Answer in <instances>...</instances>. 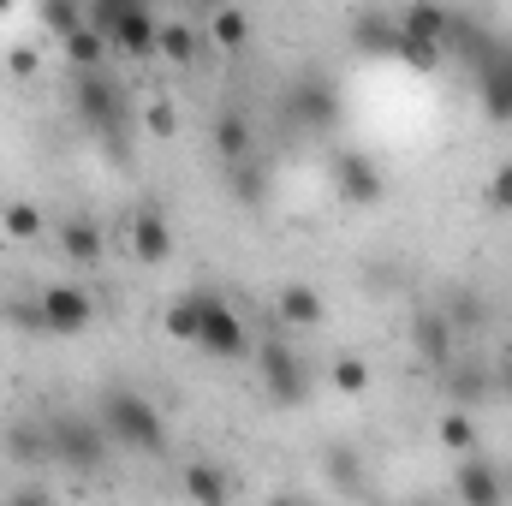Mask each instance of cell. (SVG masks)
<instances>
[{"instance_id":"obj_8","label":"cell","mask_w":512,"mask_h":506,"mask_svg":"<svg viewBox=\"0 0 512 506\" xmlns=\"http://www.w3.org/2000/svg\"><path fill=\"white\" fill-rule=\"evenodd\" d=\"M453 495L459 506H507V471L483 453H465L453 471Z\"/></svg>"},{"instance_id":"obj_16","label":"cell","mask_w":512,"mask_h":506,"mask_svg":"<svg viewBox=\"0 0 512 506\" xmlns=\"http://www.w3.org/2000/svg\"><path fill=\"white\" fill-rule=\"evenodd\" d=\"M185 495L197 506H227L233 501V483H227L221 465H203V459H197V465H185Z\"/></svg>"},{"instance_id":"obj_33","label":"cell","mask_w":512,"mask_h":506,"mask_svg":"<svg viewBox=\"0 0 512 506\" xmlns=\"http://www.w3.org/2000/svg\"><path fill=\"white\" fill-rule=\"evenodd\" d=\"M12 322L30 328V334H48V322H42V298H36V304H12Z\"/></svg>"},{"instance_id":"obj_1","label":"cell","mask_w":512,"mask_h":506,"mask_svg":"<svg viewBox=\"0 0 512 506\" xmlns=\"http://www.w3.org/2000/svg\"><path fill=\"white\" fill-rule=\"evenodd\" d=\"M96 423L108 429V441H114V447H131V453H143V459L167 453V423H161V411H155L137 387H108V393H102Z\"/></svg>"},{"instance_id":"obj_3","label":"cell","mask_w":512,"mask_h":506,"mask_svg":"<svg viewBox=\"0 0 512 506\" xmlns=\"http://www.w3.org/2000/svg\"><path fill=\"white\" fill-rule=\"evenodd\" d=\"M251 358H256V381H262V393H268L274 405H304V393H310V364L292 352L286 334H262L251 346Z\"/></svg>"},{"instance_id":"obj_6","label":"cell","mask_w":512,"mask_h":506,"mask_svg":"<svg viewBox=\"0 0 512 506\" xmlns=\"http://www.w3.org/2000/svg\"><path fill=\"white\" fill-rule=\"evenodd\" d=\"M197 346H203L209 358H251L256 334L239 322V310H233L227 298L203 292V334H197Z\"/></svg>"},{"instance_id":"obj_27","label":"cell","mask_w":512,"mask_h":506,"mask_svg":"<svg viewBox=\"0 0 512 506\" xmlns=\"http://www.w3.org/2000/svg\"><path fill=\"white\" fill-rule=\"evenodd\" d=\"M471 441H477V423H471V411H447V417H441V447H453V453H471Z\"/></svg>"},{"instance_id":"obj_25","label":"cell","mask_w":512,"mask_h":506,"mask_svg":"<svg viewBox=\"0 0 512 506\" xmlns=\"http://www.w3.org/2000/svg\"><path fill=\"white\" fill-rule=\"evenodd\" d=\"M328 483L346 489V495H358L364 489V459L352 447H328Z\"/></svg>"},{"instance_id":"obj_29","label":"cell","mask_w":512,"mask_h":506,"mask_svg":"<svg viewBox=\"0 0 512 506\" xmlns=\"http://www.w3.org/2000/svg\"><path fill=\"white\" fill-rule=\"evenodd\" d=\"M334 387L340 393H364L370 387V364L364 358H334Z\"/></svg>"},{"instance_id":"obj_20","label":"cell","mask_w":512,"mask_h":506,"mask_svg":"<svg viewBox=\"0 0 512 506\" xmlns=\"http://www.w3.org/2000/svg\"><path fill=\"white\" fill-rule=\"evenodd\" d=\"M352 36H358V48H399V18L393 12H358L352 18Z\"/></svg>"},{"instance_id":"obj_14","label":"cell","mask_w":512,"mask_h":506,"mask_svg":"<svg viewBox=\"0 0 512 506\" xmlns=\"http://www.w3.org/2000/svg\"><path fill=\"white\" fill-rule=\"evenodd\" d=\"M167 251H173L167 215H161V209H137V215H131V256L155 268V262H167Z\"/></svg>"},{"instance_id":"obj_4","label":"cell","mask_w":512,"mask_h":506,"mask_svg":"<svg viewBox=\"0 0 512 506\" xmlns=\"http://www.w3.org/2000/svg\"><path fill=\"white\" fill-rule=\"evenodd\" d=\"M90 30H96L108 48H120V54H155L161 18H155L149 6H137V0H96V6H90Z\"/></svg>"},{"instance_id":"obj_30","label":"cell","mask_w":512,"mask_h":506,"mask_svg":"<svg viewBox=\"0 0 512 506\" xmlns=\"http://www.w3.org/2000/svg\"><path fill=\"white\" fill-rule=\"evenodd\" d=\"M42 24H48L54 36H78V30H84V12H78V6H60V0H54V6H42Z\"/></svg>"},{"instance_id":"obj_9","label":"cell","mask_w":512,"mask_h":506,"mask_svg":"<svg viewBox=\"0 0 512 506\" xmlns=\"http://www.w3.org/2000/svg\"><path fill=\"white\" fill-rule=\"evenodd\" d=\"M334 191H340L346 203H382L387 179L364 149H340V155H334Z\"/></svg>"},{"instance_id":"obj_32","label":"cell","mask_w":512,"mask_h":506,"mask_svg":"<svg viewBox=\"0 0 512 506\" xmlns=\"http://www.w3.org/2000/svg\"><path fill=\"white\" fill-rule=\"evenodd\" d=\"M6 506H54V495H48L42 483H18V489L6 495Z\"/></svg>"},{"instance_id":"obj_17","label":"cell","mask_w":512,"mask_h":506,"mask_svg":"<svg viewBox=\"0 0 512 506\" xmlns=\"http://www.w3.org/2000/svg\"><path fill=\"white\" fill-rule=\"evenodd\" d=\"M155 48H161L173 66H191V60H197V48H203V36H197L185 18H161V30H155Z\"/></svg>"},{"instance_id":"obj_37","label":"cell","mask_w":512,"mask_h":506,"mask_svg":"<svg viewBox=\"0 0 512 506\" xmlns=\"http://www.w3.org/2000/svg\"><path fill=\"white\" fill-rule=\"evenodd\" d=\"M405 506H429V501H405Z\"/></svg>"},{"instance_id":"obj_7","label":"cell","mask_w":512,"mask_h":506,"mask_svg":"<svg viewBox=\"0 0 512 506\" xmlns=\"http://www.w3.org/2000/svg\"><path fill=\"white\" fill-rule=\"evenodd\" d=\"M477 66V90H483V114L495 126H512V42H483V54L471 60Z\"/></svg>"},{"instance_id":"obj_13","label":"cell","mask_w":512,"mask_h":506,"mask_svg":"<svg viewBox=\"0 0 512 506\" xmlns=\"http://www.w3.org/2000/svg\"><path fill=\"white\" fill-rule=\"evenodd\" d=\"M280 328L286 334H310V328H322V292L316 286H304V280H292V286H280Z\"/></svg>"},{"instance_id":"obj_11","label":"cell","mask_w":512,"mask_h":506,"mask_svg":"<svg viewBox=\"0 0 512 506\" xmlns=\"http://www.w3.org/2000/svg\"><path fill=\"white\" fill-rule=\"evenodd\" d=\"M292 114H298L310 131H334L340 126V96H334V84H328L322 72L298 78V90H292Z\"/></svg>"},{"instance_id":"obj_21","label":"cell","mask_w":512,"mask_h":506,"mask_svg":"<svg viewBox=\"0 0 512 506\" xmlns=\"http://www.w3.org/2000/svg\"><path fill=\"white\" fill-rule=\"evenodd\" d=\"M167 334L197 346V334H203V292H185L179 304H167Z\"/></svg>"},{"instance_id":"obj_26","label":"cell","mask_w":512,"mask_h":506,"mask_svg":"<svg viewBox=\"0 0 512 506\" xmlns=\"http://www.w3.org/2000/svg\"><path fill=\"white\" fill-rule=\"evenodd\" d=\"M0 221H6L12 239H42V209H36V203H6Z\"/></svg>"},{"instance_id":"obj_24","label":"cell","mask_w":512,"mask_h":506,"mask_svg":"<svg viewBox=\"0 0 512 506\" xmlns=\"http://www.w3.org/2000/svg\"><path fill=\"white\" fill-rule=\"evenodd\" d=\"M245 36H251V18L245 12H233V6L209 12V42L215 48H245Z\"/></svg>"},{"instance_id":"obj_34","label":"cell","mask_w":512,"mask_h":506,"mask_svg":"<svg viewBox=\"0 0 512 506\" xmlns=\"http://www.w3.org/2000/svg\"><path fill=\"white\" fill-rule=\"evenodd\" d=\"M489 203H495V209H512V161L495 173V185H489Z\"/></svg>"},{"instance_id":"obj_5","label":"cell","mask_w":512,"mask_h":506,"mask_svg":"<svg viewBox=\"0 0 512 506\" xmlns=\"http://www.w3.org/2000/svg\"><path fill=\"white\" fill-rule=\"evenodd\" d=\"M48 459L54 465H66V471H78V477H90V471H102V459H108V429L96 423V417H54L48 423Z\"/></svg>"},{"instance_id":"obj_35","label":"cell","mask_w":512,"mask_h":506,"mask_svg":"<svg viewBox=\"0 0 512 506\" xmlns=\"http://www.w3.org/2000/svg\"><path fill=\"white\" fill-rule=\"evenodd\" d=\"M12 72H18V78H30V72H36V54H30V48H18V54H12Z\"/></svg>"},{"instance_id":"obj_12","label":"cell","mask_w":512,"mask_h":506,"mask_svg":"<svg viewBox=\"0 0 512 506\" xmlns=\"http://www.w3.org/2000/svg\"><path fill=\"white\" fill-rule=\"evenodd\" d=\"M393 18H399V36H411V42L447 54V42H453V12H441V6H405V12H393Z\"/></svg>"},{"instance_id":"obj_18","label":"cell","mask_w":512,"mask_h":506,"mask_svg":"<svg viewBox=\"0 0 512 506\" xmlns=\"http://www.w3.org/2000/svg\"><path fill=\"white\" fill-rule=\"evenodd\" d=\"M215 155H221L227 167L251 161V120H245V114H221V120H215Z\"/></svg>"},{"instance_id":"obj_15","label":"cell","mask_w":512,"mask_h":506,"mask_svg":"<svg viewBox=\"0 0 512 506\" xmlns=\"http://www.w3.org/2000/svg\"><path fill=\"white\" fill-rule=\"evenodd\" d=\"M411 340H417L423 364H435V370L453 364V316H447V310H423L417 328H411Z\"/></svg>"},{"instance_id":"obj_31","label":"cell","mask_w":512,"mask_h":506,"mask_svg":"<svg viewBox=\"0 0 512 506\" xmlns=\"http://www.w3.org/2000/svg\"><path fill=\"white\" fill-rule=\"evenodd\" d=\"M143 131H149V137H173V131H179L173 102H149V108H143Z\"/></svg>"},{"instance_id":"obj_28","label":"cell","mask_w":512,"mask_h":506,"mask_svg":"<svg viewBox=\"0 0 512 506\" xmlns=\"http://www.w3.org/2000/svg\"><path fill=\"white\" fill-rule=\"evenodd\" d=\"M233 197H239V203H262V197H268V173H262L256 161H239V167H233Z\"/></svg>"},{"instance_id":"obj_22","label":"cell","mask_w":512,"mask_h":506,"mask_svg":"<svg viewBox=\"0 0 512 506\" xmlns=\"http://www.w3.org/2000/svg\"><path fill=\"white\" fill-rule=\"evenodd\" d=\"M66 54H72V66H78V72H108V54H114V48L84 24L78 36H66Z\"/></svg>"},{"instance_id":"obj_10","label":"cell","mask_w":512,"mask_h":506,"mask_svg":"<svg viewBox=\"0 0 512 506\" xmlns=\"http://www.w3.org/2000/svg\"><path fill=\"white\" fill-rule=\"evenodd\" d=\"M90 316H96V304H90V292L84 286H42V322H48V334H84L90 328Z\"/></svg>"},{"instance_id":"obj_36","label":"cell","mask_w":512,"mask_h":506,"mask_svg":"<svg viewBox=\"0 0 512 506\" xmlns=\"http://www.w3.org/2000/svg\"><path fill=\"white\" fill-rule=\"evenodd\" d=\"M268 506H298V501H292V495H274V501H268Z\"/></svg>"},{"instance_id":"obj_19","label":"cell","mask_w":512,"mask_h":506,"mask_svg":"<svg viewBox=\"0 0 512 506\" xmlns=\"http://www.w3.org/2000/svg\"><path fill=\"white\" fill-rule=\"evenodd\" d=\"M60 251H66V262H96L102 256V227L96 221H84V215H72L66 227H60Z\"/></svg>"},{"instance_id":"obj_2","label":"cell","mask_w":512,"mask_h":506,"mask_svg":"<svg viewBox=\"0 0 512 506\" xmlns=\"http://www.w3.org/2000/svg\"><path fill=\"white\" fill-rule=\"evenodd\" d=\"M72 108H78V120L96 131V137H108V143L126 137L131 102H126V84H120L114 72H78V84H72Z\"/></svg>"},{"instance_id":"obj_23","label":"cell","mask_w":512,"mask_h":506,"mask_svg":"<svg viewBox=\"0 0 512 506\" xmlns=\"http://www.w3.org/2000/svg\"><path fill=\"white\" fill-rule=\"evenodd\" d=\"M6 453H12L18 465H42V459H48V429H36V423H12V429H6Z\"/></svg>"},{"instance_id":"obj_38","label":"cell","mask_w":512,"mask_h":506,"mask_svg":"<svg viewBox=\"0 0 512 506\" xmlns=\"http://www.w3.org/2000/svg\"><path fill=\"white\" fill-rule=\"evenodd\" d=\"M507 489H512V471H507Z\"/></svg>"}]
</instances>
